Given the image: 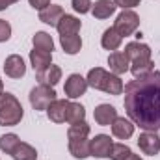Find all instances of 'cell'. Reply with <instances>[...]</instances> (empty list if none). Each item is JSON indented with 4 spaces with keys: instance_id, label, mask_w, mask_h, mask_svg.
Returning a JSON list of instances; mask_svg holds the SVG:
<instances>
[{
    "instance_id": "cell-30",
    "label": "cell",
    "mask_w": 160,
    "mask_h": 160,
    "mask_svg": "<svg viewBox=\"0 0 160 160\" xmlns=\"http://www.w3.org/2000/svg\"><path fill=\"white\" fill-rule=\"evenodd\" d=\"M11 38V24L4 19H0V43L8 41Z\"/></svg>"
},
{
    "instance_id": "cell-4",
    "label": "cell",
    "mask_w": 160,
    "mask_h": 160,
    "mask_svg": "<svg viewBox=\"0 0 160 160\" xmlns=\"http://www.w3.org/2000/svg\"><path fill=\"white\" fill-rule=\"evenodd\" d=\"M24 116V110L15 95L2 93L0 95V125L2 127H15Z\"/></svg>"
},
{
    "instance_id": "cell-16",
    "label": "cell",
    "mask_w": 160,
    "mask_h": 160,
    "mask_svg": "<svg viewBox=\"0 0 160 160\" xmlns=\"http://www.w3.org/2000/svg\"><path fill=\"white\" fill-rule=\"evenodd\" d=\"M38 80H39V84L43 86H50V88H54L60 80H62V69L58 67V65H48L47 69H43L38 73Z\"/></svg>"
},
{
    "instance_id": "cell-25",
    "label": "cell",
    "mask_w": 160,
    "mask_h": 160,
    "mask_svg": "<svg viewBox=\"0 0 160 160\" xmlns=\"http://www.w3.org/2000/svg\"><path fill=\"white\" fill-rule=\"evenodd\" d=\"M84 118H86V108L82 104H78V102H71L69 101V108H67V118H65V121L69 125H75V123L84 121Z\"/></svg>"
},
{
    "instance_id": "cell-32",
    "label": "cell",
    "mask_w": 160,
    "mask_h": 160,
    "mask_svg": "<svg viewBox=\"0 0 160 160\" xmlns=\"http://www.w3.org/2000/svg\"><path fill=\"white\" fill-rule=\"evenodd\" d=\"M28 2H30V6H32L34 9H39V11L45 9V8L50 4V0H28Z\"/></svg>"
},
{
    "instance_id": "cell-1",
    "label": "cell",
    "mask_w": 160,
    "mask_h": 160,
    "mask_svg": "<svg viewBox=\"0 0 160 160\" xmlns=\"http://www.w3.org/2000/svg\"><path fill=\"white\" fill-rule=\"evenodd\" d=\"M125 110L134 125L143 130H160V73L130 80L125 88Z\"/></svg>"
},
{
    "instance_id": "cell-31",
    "label": "cell",
    "mask_w": 160,
    "mask_h": 160,
    "mask_svg": "<svg viewBox=\"0 0 160 160\" xmlns=\"http://www.w3.org/2000/svg\"><path fill=\"white\" fill-rule=\"evenodd\" d=\"M142 0H114V4L118 8H123V9H130V8H136Z\"/></svg>"
},
{
    "instance_id": "cell-29",
    "label": "cell",
    "mask_w": 160,
    "mask_h": 160,
    "mask_svg": "<svg viewBox=\"0 0 160 160\" xmlns=\"http://www.w3.org/2000/svg\"><path fill=\"white\" fill-rule=\"evenodd\" d=\"M91 0H73V9L80 13V15H84V13H88V11H91Z\"/></svg>"
},
{
    "instance_id": "cell-33",
    "label": "cell",
    "mask_w": 160,
    "mask_h": 160,
    "mask_svg": "<svg viewBox=\"0 0 160 160\" xmlns=\"http://www.w3.org/2000/svg\"><path fill=\"white\" fill-rule=\"evenodd\" d=\"M15 2H19V0H0V11L6 9V8L11 6V4H15Z\"/></svg>"
},
{
    "instance_id": "cell-19",
    "label": "cell",
    "mask_w": 160,
    "mask_h": 160,
    "mask_svg": "<svg viewBox=\"0 0 160 160\" xmlns=\"http://www.w3.org/2000/svg\"><path fill=\"white\" fill-rule=\"evenodd\" d=\"M69 151L75 158H88L89 157V140L88 138H69Z\"/></svg>"
},
{
    "instance_id": "cell-7",
    "label": "cell",
    "mask_w": 160,
    "mask_h": 160,
    "mask_svg": "<svg viewBox=\"0 0 160 160\" xmlns=\"http://www.w3.org/2000/svg\"><path fill=\"white\" fill-rule=\"evenodd\" d=\"M112 138L106 134H97L93 140H89V157H97V158H106L110 157L112 151Z\"/></svg>"
},
{
    "instance_id": "cell-35",
    "label": "cell",
    "mask_w": 160,
    "mask_h": 160,
    "mask_svg": "<svg viewBox=\"0 0 160 160\" xmlns=\"http://www.w3.org/2000/svg\"><path fill=\"white\" fill-rule=\"evenodd\" d=\"M4 93V84H2V80H0V95Z\"/></svg>"
},
{
    "instance_id": "cell-18",
    "label": "cell",
    "mask_w": 160,
    "mask_h": 160,
    "mask_svg": "<svg viewBox=\"0 0 160 160\" xmlns=\"http://www.w3.org/2000/svg\"><path fill=\"white\" fill-rule=\"evenodd\" d=\"M30 63H32L34 71L39 73V71L47 69V67L52 63V52H45V50L34 48V50L30 52Z\"/></svg>"
},
{
    "instance_id": "cell-28",
    "label": "cell",
    "mask_w": 160,
    "mask_h": 160,
    "mask_svg": "<svg viewBox=\"0 0 160 160\" xmlns=\"http://www.w3.org/2000/svg\"><path fill=\"white\" fill-rule=\"evenodd\" d=\"M130 153H132V151H130V147H127L125 143H114L108 158H112V160H125Z\"/></svg>"
},
{
    "instance_id": "cell-5",
    "label": "cell",
    "mask_w": 160,
    "mask_h": 160,
    "mask_svg": "<svg viewBox=\"0 0 160 160\" xmlns=\"http://www.w3.org/2000/svg\"><path fill=\"white\" fill-rule=\"evenodd\" d=\"M52 101H56V91L50 86L39 84L30 91V104L34 110H47Z\"/></svg>"
},
{
    "instance_id": "cell-9",
    "label": "cell",
    "mask_w": 160,
    "mask_h": 160,
    "mask_svg": "<svg viewBox=\"0 0 160 160\" xmlns=\"http://www.w3.org/2000/svg\"><path fill=\"white\" fill-rule=\"evenodd\" d=\"M88 89V80L80 75H69V78L65 80V86H63V91L69 99H78L86 93Z\"/></svg>"
},
{
    "instance_id": "cell-12",
    "label": "cell",
    "mask_w": 160,
    "mask_h": 160,
    "mask_svg": "<svg viewBox=\"0 0 160 160\" xmlns=\"http://www.w3.org/2000/svg\"><path fill=\"white\" fill-rule=\"evenodd\" d=\"M67 108H69V101H65V99H56V101H52L50 106L47 108V116H48V119L54 121V123H65Z\"/></svg>"
},
{
    "instance_id": "cell-17",
    "label": "cell",
    "mask_w": 160,
    "mask_h": 160,
    "mask_svg": "<svg viewBox=\"0 0 160 160\" xmlns=\"http://www.w3.org/2000/svg\"><path fill=\"white\" fill-rule=\"evenodd\" d=\"M112 134L119 140H128L134 134V123L125 118H118L112 123Z\"/></svg>"
},
{
    "instance_id": "cell-15",
    "label": "cell",
    "mask_w": 160,
    "mask_h": 160,
    "mask_svg": "<svg viewBox=\"0 0 160 160\" xmlns=\"http://www.w3.org/2000/svg\"><path fill=\"white\" fill-rule=\"evenodd\" d=\"M63 8L62 6H56V4H48L45 9L39 11V21L45 24H50V26H56L58 21L63 17Z\"/></svg>"
},
{
    "instance_id": "cell-21",
    "label": "cell",
    "mask_w": 160,
    "mask_h": 160,
    "mask_svg": "<svg viewBox=\"0 0 160 160\" xmlns=\"http://www.w3.org/2000/svg\"><path fill=\"white\" fill-rule=\"evenodd\" d=\"M121 38L119 34H118V30L112 26V28H106L104 30V34H102V38H101V45H102V48H106V50H118L121 45Z\"/></svg>"
},
{
    "instance_id": "cell-27",
    "label": "cell",
    "mask_w": 160,
    "mask_h": 160,
    "mask_svg": "<svg viewBox=\"0 0 160 160\" xmlns=\"http://www.w3.org/2000/svg\"><path fill=\"white\" fill-rule=\"evenodd\" d=\"M88 136H89V125L86 121L71 125L67 130V138H88Z\"/></svg>"
},
{
    "instance_id": "cell-11",
    "label": "cell",
    "mask_w": 160,
    "mask_h": 160,
    "mask_svg": "<svg viewBox=\"0 0 160 160\" xmlns=\"http://www.w3.org/2000/svg\"><path fill=\"white\" fill-rule=\"evenodd\" d=\"M4 73L9 78H21V77H24V73H26L24 60L21 56H17V54L8 56L6 62H4Z\"/></svg>"
},
{
    "instance_id": "cell-13",
    "label": "cell",
    "mask_w": 160,
    "mask_h": 160,
    "mask_svg": "<svg viewBox=\"0 0 160 160\" xmlns=\"http://www.w3.org/2000/svg\"><path fill=\"white\" fill-rule=\"evenodd\" d=\"M56 28H58L60 36H73V34H78L80 32L82 21L77 19V17H73V15H67V13H65V15L58 21Z\"/></svg>"
},
{
    "instance_id": "cell-20",
    "label": "cell",
    "mask_w": 160,
    "mask_h": 160,
    "mask_svg": "<svg viewBox=\"0 0 160 160\" xmlns=\"http://www.w3.org/2000/svg\"><path fill=\"white\" fill-rule=\"evenodd\" d=\"M116 4L112 0H97L93 6H91V13L95 19H108L116 13Z\"/></svg>"
},
{
    "instance_id": "cell-24",
    "label": "cell",
    "mask_w": 160,
    "mask_h": 160,
    "mask_svg": "<svg viewBox=\"0 0 160 160\" xmlns=\"http://www.w3.org/2000/svg\"><path fill=\"white\" fill-rule=\"evenodd\" d=\"M32 43H34V48H38V50H45V52L54 50V41L50 38V34H47V32H38L32 38Z\"/></svg>"
},
{
    "instance_id": "cell-10",
    "label": "cell",
    "mask_w": 160,
    "mask_h": 160,
    "mask_svg": "<svg viewBox=\"0 0 160 160\" xmlns=\"http://www.w3.org/2000/svg\"><path fill=\"white\" fill-rule=\"evenodd\" d=\"M108 65H110V71L114 75H123L130 69V58L127 56V52L123 50H114L110 56H108Z\"/></svg>"
},
{
    "instance_id": "cell-34",
    "label": "cell",
    "mask_w": 160,
    "mask_h": 160,
    "mask_svg": "<svg viewBox=\"0 0 160 160\" xmlns=\"http://www.w3.org/2000/svg\"><path fill=\"white\" fill-rule=\"evenodd\" d=\"M125 160H142V157H140V155H134V153H130V155H128Z\"/></svg>"
},
{
    "instance_id": "cell-14",
    "label": "cell",
    "mask_w": 160,
    "mask_h": 160,
    "mask_svg": "<svg viewBox=\"0 0 160 160\" xmlns=\"http://www.w3.org/2000/svg\"><path fill=\"white\" fill-rule=\"evenodd\" d=\"M93 118H95V121L99 125L110 127L114 121L118 119V110L114 106H110V104H99L95 108V112H93Z\"/></svg>"
},
{
    "instance_id": "cell-6",
    "label": "cell",
    "mask_w": 160,
    "mask_h": 160,
    "mask_svg": "<svg viewBox=\"0 0 160 160\" xmlns=\"http://www.w3.org/2000/svg\"><path fill=\"white\" fill-rule=\"evenodd\" d=\"M138 26H140V17L132 9H123L119 15H118L116 24H114V28L118 30V34H119L121 38L132 36L138 30Z\"/></svg>"
},
{
    "instance_id": "cell-2",
    "label": "cell",
    "mask_w": 160,
    "mask_h": 160,
    "mask_svg": "<svg viewBox=\"0 0 160 160\" xmlns=\"http://www.w3.org/2000/svg\"><path fill=\"white\" fill-rule=\"evenodd\" d=\"M127 56L130 58V73L134 75V78L145 77L149 73H153V60H151V48L145 43L140 41H130L125 48Z\"/></svg>"
},
{
    "instance_id": "cell-3",
    "label": "cell",
    "mask_w": 160,
    "mask_h": 160,
    "mask_svg": "<svg viewBox=\"0 0 160 160\" xmlns=\"http://www.w3.org/2000/svg\"><path fill=\"white\" fill-rule=\"evenodd\" d=\"M88 86H91L93 89H101L104 93H110V95H121L123 93V80L114 75V73H108L106 69L102 67H95V69H89L88 73Z\"/></svg>"
},
{
    "instance_id": "cell-26",
    "label": "cell",
    "mask_w": 160,
    "mask_h": 160,
    "mask_svg": "<svg viewBox=\"0 0 160 160\" xmlns=\"http://www.w3.org/2000/svg\"><path fill=\"white\" fill-rule=\"evenodd\" d=\"M19 143H21V140H19L17 134H4V136H0V151L2 153L11 155Z\"/></svg>"
},
{
    "instance_id": "cell-23",
    "label": "cell",
    "mask_w": 160,
    "mask_h": 160,
    "mask_svg": "<svg viewBox=\"0 0 160 160\" xmlns=\"http://www.w3.org/2000/svg\"><path fill=\"white\" fill-rule=\"evenodd\" d=\"M11 157H13V160H38V151L30 143L21 142L15 147V151L11 153Z\"/></svg>"
},
{
    "instance_id": "cell-22",
    "label": "cell",
    "mask_w": 160,
    "mask_h": 160,
    "mask_svg": "<svg viewBox=\"0 0 160 160\" xmlns=\"http://www.w3.org/2000/svg\"><path fill=\"white\" fill-rule=\"evenodd\" d=\"M60 43H62V48L67 52V54H77L82 48V38L78 34H73V36H60Z\"/></svg>"
},
{
    "instance_id": "cell-8",
    "label": "cell",
    "mask_w": 160,
    "mask_h": 160,
    "mask_svg": "<svg viewBox=\"0 0 160 160\" xmlns=\"http://www.w3.org/2000/svg\"><path fill=\"white\" fill-rule=\"evenodd\" d=\"M138 145L140 149L149 155V157H155L160 153V136L157 132H151V130H145L143 134L138 136Z\"/></svg>"
}]
</instances>
